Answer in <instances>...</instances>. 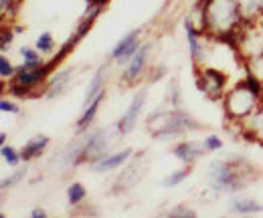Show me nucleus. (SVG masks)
<instances>
[{
  "mask_svg": "<svg viewBox=\"0 0 263 218\" xmlns=\"http://www.w3.org/2000/svg\"><path fill=\"white\" fill-rule=\"evenodd\" d=\"M204 6L206 36L215 43L229 45L237 53L239 31L243 27V14L237 0H198Z\"/></svg>",
  "mask_w": 263,
  "mask_h": 218,
  "instance_id": "f257e3e1",
  "label": "nucleus"
},
{
  "mask_svg": "<svg viewBox=\"0 0 263 218\" xmlns=\"http://www.w3.org/2000/svg\"><path fill=\"white\" fill-rule=\"evenodd\" d=\"M253 178V168L245 160H217L209 166V184L219 194L243 190Z\"/></svg>",
  "mask_w": 263,
  "mask_h": 218,
  "instance_id": "f03ea898",
  "label": "nucleus"
},
{
  "mask_svg": "<svg viewBox=\"0 0 263 218\" xmlns=\"http://www.w3.org/2000/svg\"><path fill=\"white\" fill-rule=\"evenodd\" d=\"M146 127L154 135V140H168L182 135L186 131H197L200 129V124H197V120L184 113L180 107H172L152 111L146 120Z\"/></svg>",
  "mask_w": 263,
  "mask_h": 218,
  "instance_id": "7ed1b4c3",
  "label": "nucleus"
},
{
  "mask_svg": "<svg viewBox=\"0 0 263 218\" xmlns=\"http://www.w3.org/2000/svg\"><path fill=\"white\" fill-rule=\"evenodd\" d=\"M221 105H223L225 117L233 124H239V122H245L247 117H251L261 107L263 99L257 93H253L241 79L239 83L229 87V91L225 93Z\"/></svg>",
  "mask_w": 263,
  "mask_h": 218,
  "instance_id": "20e7f679",
  "label": "nucleus"
},
{
  "mask_svg": "<svg viewBox=\"0 0 263 218\" xmlns=\"http://www.w3.org/2000/svg\"><path fill=\"white\" fill-rule=\"evenodd\" d=\"M118 137H122L118 124L114 127H103V129H96L93 133H89L85 140L79 142V156H77V166L79 164H91L99 157L107 156L111 146L118 142Z\"/></svg>",
  "mask_w": 263,
  "mask_h": 218,
  "instance_id": "39448f33",
  "label": "nucleus"
},
{
  "mask_svg": "<svg viewBox=\"0 0 263 218\" xmlns=\"http://www.w3.org/2000/svg\"><path fill=\"white\" fill-rule=\"evenodd\" d=\"M197 75V87L198 91L204 95L211 101H223L225 93L229 91V77L225 71L211 67V65H202V67H195Z\"/></svg>",
  "mask_w": 263,
  "mask_h": 218,
  "instance_id": "423d86ee",
  "label": "nucleus"
},
{
  "mask_svg": "<svg viewBox=\"0 0 263 218\" xmlns=\"http://www.w3.org/2000/svg\"><path fill=\"white\" fill-rule=\"evenodd\" d=\"M150 51H152V45L150 43H142V47L136 51V55L128 61L122 77H120V81L124 85L134 87V85H138L144 79L146 69H148V61H150Z\"/></svg>",
  "mask_w": 263,
  "mask_h": 218,
  "instance_id": "0eeeda50",
  "label": "nucleus"
},
{
  "mask_svg": "<svg viewBox=\"0 0 263 218\" xmlns=\"http://www.w3.org/2000/svg\"><path fill=\"white\" fill-rule=\"evenodd\" d=\"M146 99H148V89L146 87L136 91V95L132 97V103L128 105V109L124 111L122 120L118 122V129H120L122 135H128L132 129L136 127V124L140 122V113H142V109L146 105Z\"/></svg>",
  "mask_w": 263,
  "mask_h": 218,
  "instance_id": "6e6552de",
  "label": "nucleus"
},
{
  "mask_svg": "<svg viewBox=\"0 0 263 218\" xmlns=\"http://www.w3.org/2000/svg\"><path fill=\"white\" fill-rule=\"evenodd\" d=\"M142 47V31L134 29L130 31L109 53V61L114 63H128L136 55V51Z\"/></svg>",
  "mask_w": 263,
  "mask_h": 218,
  "instance_id": "1a4fd4ad",
  "label": "nucleus"
},
{
  "mask_svg": "<svg viewBox=\"0 0 263 218\" xmlns=\"http://www.w3.org/2000/svg\"><path fill=\"white\" fill-rule=\"evenodd\" d=\"M132 157H134V150H132V148H124V150H120V152H109L107 156L91 162L89 168H91V172H96V174L114 172V170L122 168L124 164H128Z\"/></svg>",
  "mask_w": 263,
  "mask_h": 218,
  "instance_id": "9d476101",
  "label": "nucleus"
},
{
  "mask_svg": "<svg viewBox=\"0 0 263 218\" xmlns=\"http://www.w3.org/2000/svg\"><path fill=\"white\" fill-rule=\"evenodd\" d=\"M204 146L202 142H193V140H184V142H178L174 148H172V154L174 157H178L180 162H184L186 166H193L195 162H198L200 157L204 156Z\"/></svg>",
  "mask_w": 263,
  "mask_h": 218,
  "instance_id": "9b49d317",
  "label": "nucleus"
},
{
  "mask_svg": "<svg viewBox=\"0 0 263 218\" xmlns=\"http://www.w3.org/2000/svg\"><path fill=\"white\" fill-rule=\"evenodd\" d=\"M71 77H73V69H57L45 83V97L55 99V97L65 93L69 83H71Z\"/></svg>",
  "mask_w": 263,
  "mask_h": 218,
  "instance_id": "f8f14e48",
  "label": "nucleus"
},
{
  "mask_svg": "<svg viewBox=\"0 0 263 218\" xmlns=\"http://www.w3.org/2000/svg\"><path fill=\"white\" fill-rule=\"evenodd\" d=\"M144 166L140 164V162H134L130 168H126L124 170V174L116 180V184H114V194H122V192H128L130 188H134L142 178H144Z\"/></svg>",
  "mask_w": 263,
  "mask_h": 218,
  "instance_id": "ddd939ff",
  "label": "nucleus"
},
{
  "mask_svg": "<svg viewBox=\"0 0 263 218\" xmlns=\"http://www.w3.org/2000/svg\"><path fill=\"white\" fill-rule=\"evenodd\" d=\"M103 4H87V8H85V12L81 14V18H79V23L75 25V34L83 41L89 31L93 29V25H96V21H98L99 16L103 14Z\"/></svg>",
  "mask_w": 263,
  "mask_h": 218,
  "instance_id": "4468645a",
  "label": "nucleus"
},
{
  "mask_svg": "<svg viewBox=\"0 0 263 218\" xmlns=\"http://www.w3.org/2000/svg\"><path fill=\"white\" fill-rule=\"evenodd\" d=\"M103 99H105V91H101L96 99H91V103L83 105V113L79 115V120H77V124H75L77 133H85V131L91 127V124L96 122V115H98V111H99V107H101V103H103Z\"/></svg>",
  "mask_w": 263,
  "mask_h": 218,
  "instance_id": "2eb2a0df",
  "label": "nucleus"
},
{
  "mask_svg": "<svg viewBox=\"0 0 263 218\" xmlns=\"http://www.w3.org/2000/svg\"><path fill=\"white\" fill-rule=\"evenodd\" d=\"M241 131L243 135H247L249 140L257 142L263 146V105L245 122H241Z\"/></svg>",
  "mask_w": 263,
  "mask_h": 218,
  "instance_id": "dca6fc26",
  "label": "nucleus"
},
{
  "mask_svg": "<svg viewBox=\"0 0 263 218\" xmlns=\"http://www.w3.org/2000/svg\"><path fill=\"white\" fill-rule=\"evenodd\" d=\"M49 144H51V137H49V135H34V137H31V140L21 148L23 162H33L36 157H41L45 154V150L49 148Z\"/></svg>",
  "mask_w": 263,
  "mask_h": 218,
  "instance_id": "f3484780",
  "label": "nucleus"
},
{
  "mask_svg": "<svg viewBox=\"0 0 263 218\" xmlns=\"http://www.w3.org/2000/svg\"><path fill=\"white\" fill-rule=\"evenodd\" d=\"M105 71H107V65H101L98 71L93 73L89 85H87V91H85V97H83V105L91 103V99H96L101 91H105Z\"/></svg>",
  "mask_w": 263,
  "mask_h": 218,
  "instance_id": "a211bd4d",
  "label": "nucleus"
},
{
  "mask_svg": "<svg viewBox=\"0 0 263 218\" xmlns=\"http://www.w3.org/2000/svg\"><path fill=\"white\" fill-rule=\"evenodd\" d=\"M241 14H243V25L255 23L263 14V0H237Z\"/></svg>",
  "mask_w": 263,
  "mask_h": 218,
  "instance_id": "6ab92c4d",
  "label": "nucleus"
},
{
  "mask_svg": "<svg viewBox=\"0 0 263 218\" xmlns=\"http://www.w3.org/2000/svg\"><path fill=\"white\" fill-rule=\"evenodd\" d=\"M229 210L235 214H257V212H263V206L251 198H237L229 204Z\"/></svg>",
  "mask_w": 263,
  "mask_h": 218,
  "instance_id": "aec40b11",
  "label": "nucleus"
},
{
  "mask_svg": "<svg viewBox=\"0 0 263 218\" xmlns=\"http://www.w3.org/2000/svg\"><path fill=\"white\" fill-rule=\"evenodd\" d=\"M21 57H23V63H21V67L23 69H34V67H41L45 59H43V53L34 47H21Z\"/></svg>",
  "mask_w": 263,
  "mask_h": 218,
  "instance_id": "412c9836",
  "label": "nucleus"
},
{
  "mask_svg": "<svg viewBox=\"0 0 263 218\" xmlns=\"http://www.w3.org/2000/svg\"><path fill=\"white\" fill-rule=\"evenodd\" d=\"M85 198H87V190H85V186L81 182L69 184V188H67V202H69V206H79V204H83Z\"/></svg>",
  "mask_w": 263,
  "mask_h": 218,
  "instance_id": "4be33fe9",
  "label": "nucleus"
},
{
  "mask_svg": "<svg viewBox=\"0 0 263 218\" xmlns=\"http://www.w3.org/2000/svg\"><path fill=\"white\" fill-rule=\"evenodd\" d=\"M0 156H2V160H4L10 168H18L21 162H23L21 150H16V148H12V146H8V144L0 146Z\"/></svg>",
  "mask_w": 263,
  "mask_h": 218,
  "instance_id": "5701e85b",
  "label": "nucleus"
},
{
  "mask_svg": "<svg viewBox=\"0 0 263 218\" xmlns=\"http://www.w3.org/2000/svg\"><path fill=\"white\" fill-rule=\"evenodd\" d=\"M191 166H186V168H182V170H174L172 174H168L164 178V182H162V186L164 188H174V186H178V184H182L189 176H191Z\"/></svg>",
  "mask_w": 263,
  "mask_h": 218,
  "instance_id": "b1692460",
  "label": "nucleus"
},
{
  "mask_svg": "<svg viewBox=\"0 0 263 218\" xmlns=\"http://www.w3.org/2000/svg\"><path fill=\"white\" fill-rule=\"evenodd\" d=\"M25 176H27V168H14V172H12L8 178H2L0 190L6 192V190H10V188L18 186V184L25 180Z\"/></svg>",
  "mask_w": 263,
  "mask_h": 218,
  "instance_id": "393cba45",
  "label": "nucleus"
},
{
  "mask_svg": "<svg viewBox=\"0 0 263 218\" xmlns=\"http://www.w3.org/2000/svg\"><path fill=\"white\" fill-rule=\"evenodd\" d=\"M14 75H16V67L10 63V59L6 57V53H2L0 55V79H2V83L12 81Z\"/></svg>",
  "mask_w": 263,
  "mask_h": 218,
  "instance_id": "a878e982",
  "label": "nucleus"
},
{
  "mask_svg": "<svg viewBox=\"0 0 263 218\" xmlns=\"http://www.w3.org/2000/svg\"><path fill=\"white\" fill-rule=\"evenodd\" d=\"M34 47L43 55H51L55 51V38H53V34L51 32H41L39 38H36V43H34Z\"/></svg>",
  "mask_w": 263,
  "mask_h": 218,
  "instance_id": "bb28decb",
  "label": "nucleus"
},
{
  "mask_svg": "<svg viewBox=\"0 0 263 218\" xmlns=\"http://www.w3.org/2000/svg\"><path fill=\"white\" fill-rule=\"evenodd\" d=\"M243 67H245V71L253 73V75H255V77L263 83V55L255 57V59H251V61H247Z\"/></svg>",
  "mask_w": 263,
  "mask_h": 218,
  "instance_id": "cd10ccee",
  "label": "nucleus"
},
{
  "mask_svg": "<svg viewBox=\"0 0 263 218\" xmlns=\"http://www.w3.org/2000/svg\"><path fill=\"white\" fill-rule=\"evenodd\" d=\"M12 41H14V29H12V25L8 27V25L4 23V25H2V43H0L2 53H6V51H8V47L12 45Z\"/></svg>",
  "mask_w": 263,
  "mask_h": 218,
  "instance_id": "c85d7f7f",
  "label": "nucleus"
},
{
  "mask_svg": "<svg viewBox=\"0 0 263 218\" xmlns=\"http://www.w3.org/2000/svg\"><path fill=\"white\" fill-rule=\"evenodd\" d=\"M202 146L206 152H219L223 148V140L219 135H206V137H202Z\"/></svg>",
  "mask_w": 263,
  "mask_h": 218,
  "instance_id": "c756f323",
  "label": "nucleus"
},
{
  "mask_svg": "<svg viewBox=\"0 0 263 218\" xmlns=\"http://www.w3.org/2000/svg\"><path fill=\"white\" fill-rule=\"evenodd\" d=\"M0 111H2V113L18 115V113H21V107H18L16 101H12V99H8V97H2V99H0Z\"/></svg>",
  "mask_w": 263,
  "mask_h": 218,
  "instance_id": "7c9ffc66",
  "label": "nucleus"
},
{
  "mask_svg": "<svg viewBox=\"0 0 263 218\" xmlns=\"http://www.w3.org/2000/svg\"><path fill=\"white\" fill-rule=\"evenodd\" d=\"M166 214H168V216H184V218H195V216H197V212H195L193 208L184 206V204H180V206H174V208H170V210H168Z\"/></svg>",
  "mask_w": 263,
  "mask_h": 218,
  "instance_id": "2f4dec72",
  "label": "nucleus"
},
{
  "mask_svg": "<svg viewBox=\"0 0 263 218\" xmlns=\"http://www.w3.org/2000/svg\"><path fill=\"white\" fill-rule=\"evenodd\" d=\"M168 101L172 103V107H180V89H178V81L176 79L168 87Z\"/></svg>",
  "mask_w": 263,
  "mask_h": 218,
  "instance_id": "473e14b6",
  "label": "nucleus"
},
{
  "mask_svg": "<svg viewBox=\"0 0 263 218\" xmlns=\"http://www.w3.org/2000/svg\"><path fill=\"white\" fill-rule=\"evenodd\" d=\"M152 73H154V75H150V83L160 81V79L166 75V65H158V67H154V71H152Z\"/></svg>",
  "mask_w": 263,
  "mask_h": 218,
  "instance_id": "72a5a7b5",
  "label": "nucleus"
},
{
  "mask_svg": "<svg viewBox=\"0 0 263 218\" xmlns=\"http://www.w3.org/2000/svg\"><path fill=\"white\" fill-rule=\"evenodd\" d=\"M31 218H47V210L45 208H34L31 212Z\"/></svg>",
  "mask_w": 263,
  "mask_h": 218,
  "instance_id": "f704fd0d",
  "label": "nucleus"
},
{
  "mask_svg": "<svg viewBox=\"0 0 263 218\" xmlns=\"http://www.w3.org/2000/svg\"><path fill=\"white\" fill-rule=\"evenodd\" d=\"M87 4H103V6H107V2L109 0H85Z\"/></svg>",
  "mask_w": 263,
  "mask_h": 218,
  "instance_id": "c9c22d12",
  "label": "nucleus"
},
{
  "mask_svg": "<svg viewBox=\"0 0 263 218\" xmlns=\"http://www.w3.org/2000/svg\"><path fill=\"white\" fill-rule=\"evenodd\" d=\"M6 140H8L6 131H0V146H4V144H6Z\"/></svg>",
  "mask_w": 263,
  "mask_h": 218,
  "instance_id": "e433bc0d",
  "label": "nucleus"
}]
</instances>
